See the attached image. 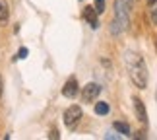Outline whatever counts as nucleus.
<instances>
[{
	"label": "nucleus",
	"mask_w": 157,
	"mask_h": 140,
	"mask_svg": "<svg viewBox=\"0 0 157 140\" xmlns=\"http://www.w3.org/2000/svg\"><path fill=\"white\" fill-rule=\"evenodd\" d=\"M126 68H128V74L132 78V82H134L138 88L147 86V68H146V62H144V58L140 54L128 53V57H126Z\"/></svg>",
	"instance_id": "nucleus-1"
},
{
	"label": "nucleus",
	"mask_w": 157,
	"mask_h": 140,
	"mask_svg": "<svg viewBox=\"0 0 157 140\" xmlns=\"http://www.w3.org/2000/svg\"><path fill=\"white\" fill-rule=\"evenodd\" d=\"M128 23H130V10L126 6L124 0H114V20H113V29L111 31L117 35V33H122L128 29Z\"/></svg>",
	"instance_id": "nucleus-2"
},
{
	"label": "nucleus",
	"mask_w": 157,
	"mask_h": 140,
	"mask_svg": "<svg viewBox=\"0 0 157 140\" xmlns=\"http://www.w3.org/2000/svg\"><path fill=\"white\" fill-rule=\"evenodd\" d=\"M80 119H82V107L72 105L64 111V125L68 126V129H76V125L80 123Z\"/></svg>",
	"instance_id": "nucleus-3"
},
{
	"label": "nucleus",
	"mask_w": 157,
	"mask_h": 140,
	"mask_svg": "<svg viewBox=\"0 0 157 140\" xmlns=\"http://www.w3.org/2000/svg\"><path fill=\"white\" fill-rule=\"evenodd\" d=\"M99 94H101V86H99V84H87V86L82 90V99L86 103H91V101L97 99Z\"/></svg>",
	"instance_id": "nucleus-4"
},
{
	"label": "nucleus",
	"mask_w": 157,
	"mask_h": 140,
	"mask_svg": "<svg viewBox=\"0 0 157 140\" xmlns=\"http://www.w3.org/2000/svg\"><path fill=\"white\" fill-rule=\"evenodd\" d=\"M78 92H80V86H78V80H76V78H70V80L64 84V88H62V95L68 97V99L76 97Z\"/></svg>",
	"instance_id": "nucleus-5"
},
{
	"label": "nucleus",
	"mask_w": 157,
	"mask_h": 140,
	"mask_svg": "<svg viewBox=\"0 0 157 140\" xmlns=\"http://www.w3.org/2000/svg\"><path fill=\"white\" fill-rule=\"evenodd\" d=\"M83 20H86L89 26L93 29L99 26V20H97V10H95V6H87L86 10H83Z\"/></svg>",
	"instance_id": "nucleus-6"
},
{
	"label": "nucleus",
	"mask_w": 157,
	"mask_h": 140,
	"mask_svg": "<svg viewBox=\"0 0 157 140\" xmlns=\"http://www.w3.org/2000/svg\"><path fill=\"white\" fill-rule=\"evenodd\" d=\"M134 107H136V113H138V119H140V123L146 125V123H147V115H146V107H144L142 99L134 97Z\"/></svg>",
	"instance_id": "nucleus-7"
},
{
	"label": "nucleus",
	"mask_w": 157,
	"mask_h": 140,
	"mask_svg": "<svg viewBox=\"0 0 157 140\" xmlns=\"http://www.w3.org/2000/svg\"><path fill=\"white\" fill-rule=\"evenodd\" d=\"M8 16H10L8 2H6V0H0V23H6V22H8Z\"/></svg>",
	"instance_id": "nucleus-8"
},
{
	"label": "nucleus",
	"mask_w": 157,
	"mask_h": 140,
	"mask_svg": "<svg viewBox=\"0 0 157 140\" xmlns=\"http://www.w3.org/2000/svg\"><path fill=\"white\" fill-rule=\"evenodd\" d=\"M95 113H97V115H107L109 113V103L97 101V103H95Z\"/></svg>",
	"instance_id": "nucleus-9"
},
{
	"label": "nucleus",
	"mask_w": 157,
	"mask_h": 140,
	"mask_svg": "<svg viewBox=\"0 0 157 140\" xmlns=\"http://www.w3.org/2000/svg\"><path fill=\"white\" fill-rule=\"evenodd\" d=\"M114 129H117V130L120 132V134L130 136V126L126 125V123H118V121H117V123H114Z\"/></svg>",
	"instance_id": "nucleus-10"
},
{
	"label": "nucleus",
	"mask_w": 157,
	"mask_h": 140,
	"mask_svg": "<svg viewBox=\"0 0 157 140\" xmlns=\"http://www.w3.org/2000/svg\"><path fill=\"white\" fill-rule=\"evenodd\" d=\"M95 10H97V14L105 10V0H95Z\"/></svg>",
	"instance_id": "nucleus-11"
},
{
	"label": "nucleus",
	"mask_w": 157,
	"mask_h": 140,
	"mask_svg": "<svg viewBox=\"0 0 157 140\" xmlns=\"http://www.w3.org/2000/svg\"><path fill=\"white\" fill-rule=\"evenodd\" d=\"M27 57V49H20V53H17L16 58H25Z\"/></svg>",
	"instance_id": "nucleus-12"
},
{
	"label": "nucleus",
	"mask_w": 157,
	"mask_h": 140,
	"mask_svg": "<svg viewBox=\"0 0 157 140\" xmlns=\"http://www.w3.org/2000/svg\"><path fill=\"white\" fill-rule=\"evenodd\" d=\"M49 138H58V130H52L51 134H49Z\"/></svg>",
	"instance_id": "nucleus-13"
},
{
	"label": "nucleus",
	"mask_w": 157,
	"mask_h": 140,
	"mask_svg": "<svg viewBox=\"0 0 157 140\" xmlns=\"http://www.w3.org/2000/svg\"><path fill=\"white\" fill-rule=\"evenodd\" d=\"M151 18H153V23H157V8L153 10V16H151Z\"/></svg>",
	"instance_id": "nucleus-14"
},
{
	"label": "nucleus",
	"mask_w": 157,
	"mask_h": 140,
	"mask_svg": "<svg viewBox=\"0 0 157 140\" xmlns=\"http://www.w3.org/2000/svg\"><path fill=\"white\" fill-rule=\"evenodd\" d=\"M0 95H2V78H0Z\"/></svg>",
	"instance_id": "nucleus-15"
},
{
	"label": "nucleus",
	"mask_w": 157,
	"mask_h": 140,
	"mask_svg": "<svg viewBox=\"0 0 157 140\" xmlns=\"http://www.w3.org/2000/svg\"><path fill=\"white\" fill-rule=\"evenodd\" d=\"M157 2V0H147V4H155Z\"/></svg>",
	"instance_id": "nucleus-16"
}]
</instances>
